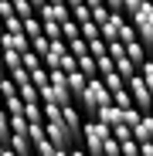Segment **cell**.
I'll return each mask as SVG.
<instances>
[{
	"mask_svg": "<svg viewBox=\"0 0 153 156\" xmlns=\"http://www.w3.org/2000/svg\"><path fill=\"white\" fill-rule=\"evenodd\" d=\"M109 14H112V10H109L106 4H102V7H92V20L99 24V27H102V24H106V20H109Z\"/></svg>",
	"mask_w": 153,
	"mask_h": 156,
	"instance_id": "obj_33",
	"label": "cell"
},
{
	"mask_svg": "<svg viewBox=\"0 0 153 156\" xmlns=\"http://www.w3.org/2000/svg\"><path fill=\"white\" fill-rule=\"evenodd\" d=\"M48 4H65V0H48Z\"/></svg>",
	"mask_w": 153,
	"mask_h": 156,
	"instance_id": "obj_44",
	"label": "cell"
},
{
	"mask_svg": "<svg viewBox=\"0 0 153 156\" xmlns=\"http://www.w3.org/2000/svg\"><path fill=\"white\" fill-rule=\"evenodd\" d=\"M24 68H27V71H38V68H44V58L38 55V51H24Z\"/></svg>",
	"mask_w": 153,
	"mask_h": 156,
	"instance_id": "obj_22",
	"label": "cell"
},
{
	"mask_svg": "<svg viewBox=\"0 0 153 156\" xmlns=\"http://www.w3.org/2000/svg\"><path fill=\"white\" fill-rule=\"evenodd\" d=\"M112 102H116L119 109H133V105H136V102H133V92H129V88H119V92H112Z\"/></svg>",
	"mask_w": 153,
	"mask_h": 156,
	"instance_id": "obj_17",
	"label": "cell"
},
{
	"mask_svg": "<svg viewBox=\"0 0 153 156\" xmlns=\"http://www.w3.org/2000/svg\"><path fill=\"white\" fill-rule=\"evenodd\" d=\"M61 119H65V126H68V133H71V139H75V146H82V136H85V119H82V109L75 105H61Z\"/></svg>",
	"mask_w": 153,
	"mask_h": 156,
	"instance_id": "obj_4",
	"label": "cell"
},
{
	"mask_svg": "<svg viewBox=\"0 0 153 156\" xmlns=\"http://www.w3.org/2000/svg\"><path fill=\"white\" fill-rule=\"evenodd\" d=\"M143 115H146V112H140L136 105H133V109H122V122L129 126V129H136V126L143 122Z\"/></svg>",
	"mask_w": 153,
	"mask_h": 156,
	"instance_id": "obj_19",
	"label": "cell"
},
{
	"mask_svg": "<svg viewBox=\"0 0 153 156\" xmlns=\"http://www.w3.org/2000/svg\"><path fill=\"white\" fill-rule=\"evenodd\" d=\"M31 156H34V153H31Z\"/></svg>",
	"mask_w": 153,
	"mask_h": 156,
	"instance_id": "obj_47",
	"label": "cell"
},
{
	"mask_svg": "<svg viewBox=\"0 0 153 156\" xmlns=\"http://www.w3.org/2000/svg\"><path fill=\"white\" fill-rule=\"evenodd\" d=\"M31 82H34L38 88H44V85L51 82V71H48V68H38V71H31Z\"/></svg>",
	"mask_w": 153,
	"mask_h": 156,
	"instance_id": "obj_31",
	"label": "cell"
},
{
	"mask_svg": "<svg viewBox=\"0 0 153 156\" xmlns=\"http://www.w3.org/2000/svg\"><path fill=\"white\" fill-rule=\"evenodd\" d=\"M112 139H119V143H126V139H133V129L126 126V122H119V126L112 129Z\"/></svg>",
	"mask_w": 153,
	"mask_h": 156,
	"instance_id": "obj_32",
	"label": "cell"
},
{
	"mask_svg": "<svg viewBox=\"0 0 153 156\" xmlns=\"http://www.w3.org/2000/svg\"><path fill=\"white\" fill-rule=\"evenodd\" d=\"M89 55H95V58H102V55H109V44L102 41V37H95V41H89Z\"/></svg>",
	"mask_w": 153,
	"mask_h": 156,
	"instance_id": "obj_30",
	"label": "cell"
},
{
	"mask_svg": "<svg viewBox=\"0 0 153 156\" xmlns=\"http://www.w3.org/2000/svg\"><path fill=\"white\" fill-rule=\"evenodd\" d=\"M140 156H153V143H140Z\"/></svg>",
	"mask_w": 153,
	"mask_h": 156,
	"instance_id": "obj_38",
	"label": "cell"
},
{
	"mask_svg": "<svg viewBox=\"0 0 153 156\" xmlns=\"http://www.w3.org/2000/svg\"><path fill=\"white\" fill-rule=\"evenodd\" d=\"M38 17H41V20L65 24V20H71V7H68V4H44V7L38 10Z\"/></svg>",
	"mask_w": 153,
	"mask_h": 156,
	"instance_id": "obj_6",
	"label": "cell"
},
{
	"mask_svg": "<svg viewBox=\"0 0 153 156\" xmlns=\"http://www.w3.org/2000/svg\"><path fill=\"white\" fill-rule=\"evenodd\" d=\"M7 146H10L14 153H20V156H31V153H34V143H31L27 133H14V136L7 139Z\"/></svg>",
	"mask_w": 153,
	"mask_h": 156,
	"instance_id": "obj_8",
	"label": "cell"
},
{
	"mask_svg": "<svg viewBox=\"0 0 153 156\" xmlns=\"http://www.w3.org/2000/svg\"><path fill=\"white\" fill-rule=\"evenodd\" d=\"M24 34H27L31 41L44 34V24H41V17H38V14H34V17H27V20H24Z\"/></svg>",
	"mask_w": 153,
	"mask_h": 156,
	"instance_id": "obj_15",
	"label": "cell"
},
{
	"mask_svg": "<svg viewBox=\"0 0 153 156\" xmlns=\"http://www.w3.org/2000/svg\"><path fill=\"white\" fill-rule=\"evenodd\" d=\"M31 4H34V10H41V7L48 4V0H31Z\"/></svg>",
	"mask_w": 153,
	"mask_h": 156,
	"instance_id": "obj_42",
	"label": "cell"
},
{
	"mask_svg": "<svg viewBox=\"0 0 153 156\" xmlns=\"http://www.w3.org/2000/svg\"><path fill=\"white\" fill-rule=\"evenodd\" d=\"M85 85H89V75H82L78 68H75V71H68V88H71V95H75V102H78V95L85 92Z\"/></svg>",
	"mask_w": 153,
	"mask_h": 156,
	"instance_id": "obj_11",
	"label": "cell"
},
{
	"mask_svg": "<svg viewBox=\"0 0 153 156\" xmlns=\"http://www.w3.org/2000/svg\"><path fill=\"white\" fill-rule=\"evenodd\" d=\"M10 4H14V10H17V17H24V20H27V17H34L38 10H34V4H31V0H10Z\"/></svg>",
	"mask_w": 153,
	"mask_h": 156,
	"instance_id": "obj_21",
	"label": "cell"
},
{
	"mask_svg": "<svg viewBox=\"0 0 153 156\" xmlns=\"http://www.w3.org/2000/svg\"><path fill=\"white\" fill-rule=\"evenodd\" d=\"M0 105H4V98H0Z\"/></svg>",
	"mask_w": 153,
	"mask_h": 156,
	"instance_id": "obj_46",
	"label": "cell"
},
{
	"mask_svg": "<svg viewBox=\"0 0 153 156\" xmlns=\"http://www.w3.org/2000/svg\"><path fill=\"white\" fill-rule=\"evenodd\" d=\"M41 24H44V37L61 41V24H55V20H41Z\"/></svg>",
	"mask_w": 153,
	"mask_h": 156,
	"instance_id": "obj_29",
	"label": "cell"
},
{
	"mask_svg": "<svg viewBox=\"0 0 153 156\" xmlns=\"http://www.w3.org/2000/svg\"><path fill=\"white\" fill-rule=\"evenodd\" d=\"M31 51H38V55L44 58L48 51H51V37H44V34H41V37H34V41H31Z\"/></svg>",
	"mask_w": 153,
	"mask_h": 156,
	"instance_id": "obj_27",
	"label": "cell"
},
{
	"mask_svg": "<svg viewBox=\"0 0 153 156\" xmlns=\"http://www.w3.org/2000/svg\"><path fill=\"white\" fill-rule=\"evenodd\" d=\"M71 156H92V153H89L85 146H75V149H71Z\"/></svg>",
	"mask_w": 153,
	"mask_h": 156,
	"instance_id": "obj_39",
	"label": "cell"
},
{
	"mask_svg": "<svg viewBox=\"0 0 153 156\" xmlns=\"http://www.w3.org/2000/svg\"><path fill=\"white\" fill-rule=\"evenodd\" d=\"M129 20H133V27H136L140 41H143V44L153 51V0H150V4H143V7H140V10H136Z\"/></svg>",
	"mask_w": 153,
	"mask_h": 156,
	"instance_id": "obj_3",
	"label": "cell"
},
{
	"mask_svg": "<svg viewBox=\"0 0 153 156\" xmlns=\"http://www.w3.org/2000/svg\"><path fill=\"white\" fill-rule=\"evenodd\" d=\"M102 105H112V92L106 88V82H102V78H89L85 92L78 95V109H82V115L95 119Z\"/></svg>",
	"mask_w": 153,
	"mask_h": 156,
	"instance_id": "obj_1",
	"label": "cell"
},
{
	"mask_svg": "<svg viewBox=\"0 0 153 156\" xmlns=\"http://www.w3.org/2000/svg\"><path fill=\"white\" fill-rule=\"evenodd\" d=\"M4 31H10V34H24V17H17V14L7 17V20H4Z\"/></svg>",
	"mask_w": 153,
	"mask_h": 156,
	"instance_id": "obj_26",
	"label": "cell"
},
{
	"mask_svg": "<svg viewBox=\"0 0 153 156\" xmlns=\"http://www.w3.org/2000/svg\"><path fill=\"white\" fill-rule=\"evenodd\" d=\"M140 78L146 82V88L153 92V58H146V61H143V68H140Z\"/></svg>",
	"mask_w": 153,
	"mask_h": 156,
	"instance_id": "obj_28",
	"label": "cell"
},
{
	"mask_svg": "<svg viewBox=\"0 0 153 156\" xmlns=\"http://www.w3.org/2000/svg\"><path fill=\"white\" fill-rule=\"evenodd\" d=\"M10 95H17V82L10 75H4L0 78V98H10Z\"/></svg>",
	"mask_w": 153,
	"mask_h": 156,
	"instance_id": "obj_23",
	"label": "cell"
},
{
	"mask_svg": "<svg viewBox=\"0 0 153 156\" xmlns=\"http://www.w3.org/2000/svg\"><path fill=\"white\" fill-rule=\"evenodd\" d=\"M119 41H122V44H129V41H140V34H136V27H133V20H126V24H122V31H119Z\"/></svg>",
	"mask_w": 153,
	"mask_h": 156,
	"instance_id": "obj_25",
	"label": "cell"
},
{
	"mask_svg": "<svg viewBox=\"0 0 153 156\" xmlns=\"http://www.w3.org/2000/svg\"><path fill=\"white\" fill-rule=\"evenodd\" d=\"M68 51L75 58H82V55H89V41L85 37H75V41H68Z\"/></svg>",
	"mask_w": 153,
	"mask_h": 156,
	"instance_id": "obj_24",
	"label": "cell"
},
{
	"mask_svg": "<svg viewBox=\"0 0 153 156\" xmlns=\"http://www.w3.org/2000/svg\"><path fill=\"white\" fill-rule=\"evenodd\" d=\"M75 37H82V27H78V20H65L61 24V41H75Z\"/></svg>",
	"mask_w": 153,
	"mask_h": 156,
	"instance_id": "obj_16",
	"label": "cell"
},
{
	"mask_svg": "<svg viewBox=\"0 0 153 156\" xmlns=\"http://www.w3.org/2000/svg\"><path fill=\"white\" fill-rule=\"evenodd\" d=\"M99 78L106 82V88H109V92H119V88H126V78H122L116 68H112V71H106V75H99Z\"/></svg>",
	"mask_w": 153,
	"mask_h": 156,
	"instance_id": "obj_14",
	"label": "cell"
},
{
	"mask_svg": "<svg viewBox=\"0 0 153 156\" xmlns=\"http://www.w3.org/2000/svg\"><path fill=\"white\" fill-rule=\"evenodd\" d=\"M146 44L143 41H129V44H126V55H129V61L136 65V68H143V61H146Z\"/></svg>",
	"mask_w": 153,
	"mask_h": 156,
	"instance_id": "obj_10",
	"label": "cell"
},
{
	"mask_svg": "<svg viewBox=\"0 0 153 156\" xmlns=\"http://www.w3.org/2000/svg\"><path fill=\"white\" fill-rule=\"evenodd\" d=\"M126 88L133 92V102H136V109L140 112H153V92L146 88V82L136 75V78H129V82H126Z\"/></svg>",
	"mask_w": 153,
	"mask_h": 156,
	"instance_id": "obj_5",
	"label": "cell"
},
{
	"mask_svg": "<svg viewBox=\"0 0 153 156\" xmlns=\"http://www.w3.org/2000/svg\"><path fill=\"white\" fill-rule=\"evenodd\" d=\"M24 105H27V102H24L20 95H10V98H4V109H7L10 115H24Z\"/></svg>",
	"mask_w": 153,
	"mask_h": 156,
	"instance_id": "obj_18",
	"label": "cell"
},
{
	"mask_svg": "<svg viewBox=\"0 0 153 156\" xmlns=\"http://www.w3.org/2000/svg\"><path fill=\"white\" fill-rule=\"evenodd\" d=\"M143 4H150V0H126V4H122V14H126V17H133Z\"/></svg>",
	"mask_w": 153,
	"mask_h": 156,
	"instance_id": "obj_35",
	"label": "cell"
},
{
	"mask_svg": "<svg viewBox=\"0 0 153 156\" xmlns=\"http://www.w3.org/2000/svg\"><path fill=\"white\" fill-rule=\"evenodd\" d=\"M17 95L24 98V102H41V88L31 82V78H27V82H20L17 85Z\"/></svg>",
	"mask_w": 153,
	"mask_h": 156,
	"instance_id": "obj_12",
	"label": "cell"
},
{
	"mask_svg": "<svg viewBox=\"0 0 153 156\" xmlns=\"http://www.w3.org/2000/svg\"><path fill=\"white\" fill-rule=\"evenodd\" d=\"M0 48H4V51H17V55H24V51H31V37H27V34H10V31H4Z\"/></svg>",
	"mask_w": 153,
	"mask_h": 156,
	"instance_id": "obj_7",
	"label": "cell"
},
{
	"mask_svg": "<svg viewBox=\"0 0 153 156\" xmlns=\"http://www.w3.org/2000/svg\"><path fill=\"white\" fill-rule=\"evenodd\" d=\"M51 156H71V149H55Z\"/></svg>",
	"mask_w": 153,
	"mask_h": 156,
	"instance_id": "obj_41",
	"label": "cell"
},
{
	"mask_svg": "<svg viewBox=\"0 0 153 156\" xmlns=\"http://www.w3.org/2000/svg\"><path fill=\"white\" fill-rule=\"evenodd\" d=\"M0 37H4V20H0Z\"/></svg>",
	"mask_w": 153,
	"mask_h": 156,
	"instance_id": "obj_45",
	"label": "cell"
},
{
	"mask_svg": "<svg viewBox=\"0 0 153 156\" xmlns=\"http://www.w3.org/2000/svg\"><path fill=\"white\" fill-rule=\"evenodd\" d=\"M122 146V156H140V143L136 139H126V143H119Z\"/></svg>",
	"mask_w": 153,
	"mask_h": 156,
	"instance_id": "obj_36",
	"label": "cell"
},
{
	"mask_svg": "<svg viewBox=\"0 0 153 156\" xmlns=\"http://www.w3.org/2000/svg\"><path fill=\"white\" fill-rule=\"evenodd\" d=\"M95 119H99V122H106V126H109V129H116V126H119V122H122V109H119V105H116V102H112V105H102V109H99V115H95Z\"/></svg>",
	"mask_w": 153,
	"mask_h": 156,
	"instance_id": "obj_9",
	"label": "cell"
},
{
	"mask_svg": "<svg viewBox=\"0 0 153 156\" xmlns=\"http://www.w3.org/2000/svg\"><path fill=\"white\" fill-rule=\"evenodd\" d=\"M10 136H14V129H10V112H7L4 105H0V139L7 143Z\"/></svg>",
	"mask_w": 153,
	"mask_h": 156,
	"instance_id": "obj_20",
	"label": "cell"
},
{
	"mask_svg": "<svg viewBox=\"0 0 153 156\" xmlns=\"http://www.w3.org/2000/svg\"><path fill=\"white\" fill-rule=\"evenodd\" d=\"M17 10H14V4L10 0H0V20H7V17H14Z\"/></svg>",
	"mask_w": 153,
	"mask_h": 156,
	"instance_id": "obj_37",
	"label": "cell"
},
{
	"mask_svg": "<svg viewBox=\"0 0 153 156\" xmlns=\"http://www.w3.org/2000/svg\"><path fill=\"white\" fill-rule=\"evenodd\" d=\"M78 71L89 75V78H99V61H95V55H82V58H78Z\"/></svg>",
	"mask_w": 153,
	"mask_h": 156,
	"instance_id": "obj_13",
	"label": "cell"
},
{
	"mask_svg": "<svg viewBox=\"0 0 153 156\" xmlns=\"http://www.w3.org/2000/svg\"><path fill=\"white\" fill-rule=\"evenodd\" d=\"M27 115H10V129H14V133H27Z\"/></svg>",
	"mask_w": 153,
	"mask_h": 156,
	"instance_id": "obj_34",
	"label": "cell"
},
{
	"mask_svg": "<svg viewBox=\"0 0 153 156\" xmlns=\"http://www.w3.org/2000/svg\"><path fill=\"white\" fill-rule=\"evenodd\" d=\"M112 139V129L99 119H89L85 122V136H82V146L92 153V156H106V146Z\"/></svg>",
	"mask_w": 153,
	"mask_h": 156,
	"instance_id": "obj_2",
	"label": "cell"
},
{
	"mask_svg": "<svg viewBox=\"0 0 153 156\" xmlns=\"http://www.w3.org/2000/svg\"><path fill=\"white\" fill-rule=\"evenodd\" d=\"M4 75H10V71H7V61H4V51H0V78Z\"/></svg>",
	"mask_w": 153,
	"mask_h": 156,
	"instance_id": "obj_40",
	"label": "cell"
},
{
	"mask_svg": "<svg viewBox=\"0 0 153 156\" xmlns=\"http://www.w3.org/2000/svg\"><path fill=\"white\" fill-rule=\"evenodd\" d=\"M4 149H7V143H4V139H0V153H4Z\"/></svg>",
	"mask_w": 153,
	"mask_h": 156,
	"instance_id": "obj_43",
	"label": "cell"
}]
</instances>
